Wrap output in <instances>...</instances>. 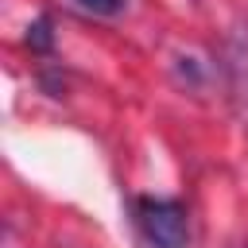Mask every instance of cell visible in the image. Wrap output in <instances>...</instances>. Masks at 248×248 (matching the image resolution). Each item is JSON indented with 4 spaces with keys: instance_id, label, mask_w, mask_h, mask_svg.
<instances>
[{
    "instance_id": "6da1fadb",
    "label": "cell",
    "mask_w": 248,
    "mask_h": 248,
    "mask_svg": "<svg viewBox=\"0 0 248 248\" xmlns=\"http://www.w3.org/2000/svg\"><path fill=\"white\" fill-rule=\"evenodd\" d=\"M136 221L140 232L155 244V248H182L186 244V209L170 198H140L136 202Z\"/></svg>"
},
{
    "instance_id": "3957f363",
    "label": "cell",
    "mask_w": 248,
    "mask_h": 248,
    "mask_svg": "<svg viewBox=\"0 0 248 248\" xmlns=\"http://www.w3.org/2000/svg\"><path fill=\"white\" fill-rule=\"evenodd\" d=\"M85 12H93V16H112V12H120V4L124 0H78Z\"/></svg>"
},
{
    "instance_id": "7a4b0ae2",
    "label": "cell",
    "mask_w": 248,
    "mask_h": 248,
    "mask_svg": "<svg viewBox=\"0 0 248 248\" xmlns=\"http://www.w3.org/2000/svg\"><path fill=\"white\" fill-rule=\"evenodd\" d=\"M27 43H31V50H50V19H35L31 27H27Z\"/></svg>"
}]
</instances>
